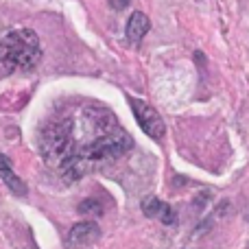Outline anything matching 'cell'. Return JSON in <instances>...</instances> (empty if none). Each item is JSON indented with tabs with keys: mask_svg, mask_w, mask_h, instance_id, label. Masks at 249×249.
I'll use <instances>...</instances> for the list:
<instances>
[{
	"mask_svg": "<svg viewBox=\"0 0 249 249\" xmlns=\"http://www.w3.org/2000/svg\"><path fill=\"white\" fill-rule=\"evenodd\" d=\"M131 146V136L116 116L90 101L57 109L39 131L44 162L68 184L109 166Z\"/></svg>",
	"mask_w": 249,
	"mask_h": 249,
	"instance_id": "obj_1",
	"label": "cell"
},
{
	"mask_svg": "<svg viewBox=\"0 0 249 249\" xmlns=\"http://www.w3.org/2000/svg\"><path fill=\"white\" fill-rule=\"evenodd\" d=\"M42 59V44L35 31L16 29L0 37V74L31 70Z\"/></svg>",
	"mask_w": 249,
	"mask_h": 249,
	"instance_id": "obj_2",
	"label": "cell"
},
{
	"mask_svg": "<svg viewBox=\"0 0 249 249\" xmlns=\"http://www.w3.org/2000/svg\"><path fill=\"white\" fill-rule=\"evenodd\" d=\"M129 105H131L133 116H136L142 131L149 138H153V140H162L164 133H166V127H164L162 116L155 112V107H151L146 101L133 99V96H129Z\"/></svg>",
	"mask_w": 249,
	"mask_h": 249,
	"instance_id": "obj_3",
	"label": "cell"
},
{
	"mask_svg": "<svg viewBox=\"0 0 249 249\" xmlns=\"http://www.w3.org/2000/svg\"><path fill=\"white\" fill-rule=\"evenodd\" d=\"M101 238V228L94 221H81V223L72 225L68 232V245L70 247H88L94 245Z\"/></svg>",
	"mask_w": 249,
	"mask_h": 249,
	"instance_id": "obj_4",
	"label": "cell"
},
{
	"mask_svg": "<svg viewBox=\"0 0 249 249\" xmlns=\"http://www.w3.org/2000/svg\"><path fill=\"white\" fill-rule=\"evenodd\" d=\"M142 212H144L146 216H151V219L158 216V219L164 221L166 225L175 223V212H173V208L168 206V203L160 201L158 197H146L144 201H142Z\"/></svg>",
	"mask_w": 249,
	"mask_h": 249,
	"instance_id": "obj_5",
	"label": "cell"
},
{
	"mask_svg": "<svg viewBox=\"0 0 249 249\" xmlns=\"http://www.w3.org/2000/svg\"><path fill=\"white\" fill-rule=\"evenodd\" d=\"M0 179H2L4 184H7V188L11 190V193H16L18 197H24V195H26L24 181H22L20 177L13 173L11 160H9L7 155H2V153H0Z\"/></svg>",
	"mask_w": 249,
	"mask_h": 249,
	"instance_id": "obj_6",
	"label": "cell"
},
{
	"mask_svg": "<svg viewBox=\"0 0 249 249\" xmlns=\"http://www.w3.org/2000/svg\"><path fill=\"white\" fill-rule=\"evenodd\" d=\"M149 29H151V22L144 13L142 11L131 13V18H129V22H127V39L131 44H140L142 37L149 33Z\"/></svg>",
	"mask_w": 249,
	"mask_h": 249,
	"instance_id": "obj_7",
	"label": "cell"
},
{
	"mask_svg": "<svg viewBox=\"0 0 249 249\" xmlns=\"http://www.w3.org/2000/svg\"><path fill=\"white\" fill-rule=\"evenodd\" d=\"M79 214H86V216H96L103 212V206H101L96 199H86L83 203H79Z\"/></svg>",
	"mask_w": 249,
	"mask_h": 249,
	"instance_id": "obj_8",
	"label": "cell"
},
{
	"mask_svg": "<svg viewBox=\"0 0 249 249\" xmlns=\"http://www.w3.org/2000/svg\"><path fill=\"white\" fill-rule=\"evenodd\" d=\"M107 2H109V7H112V9H116V11H123V9L129 4V0H107Z\"/></svg>",
	"mask_w": 249,
	"mask_h": 249,
	"instance_id": "obj_9",
	"label": "cell"
}]
</instances>
